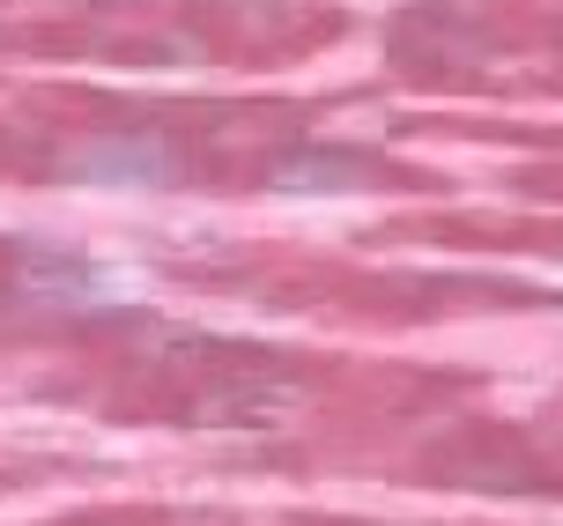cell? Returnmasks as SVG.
Masks as SVG:
<instances>
[{
  "label": "cell",
  "instance_id": "obj_1",
  "mask_svg": "<svg viewBox=\"0 0 563 526\" xmlns=\"http://www.w3.org/2000/svg\"><path fill=\"white\" fill-rule=\"evenodd\" d=\"M67 171H75L82 186H164V178H170V156L156 149V141H104V149L75 156Z\"/></svg>",
  "mask_w": 563,
  "mask_h": 526
}]
</instances>
